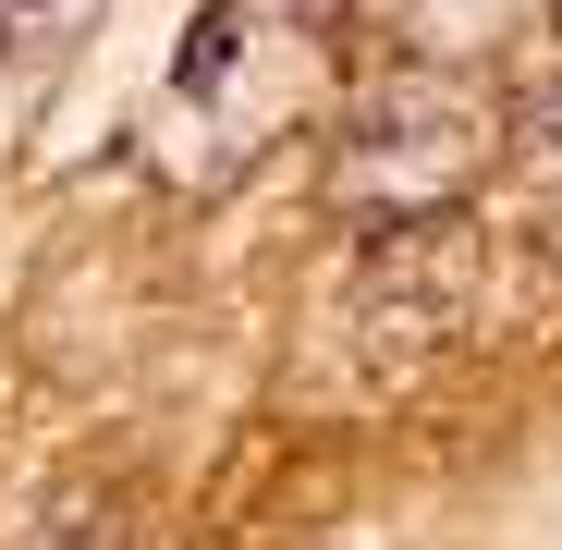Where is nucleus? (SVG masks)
Wrapping results in <instances>:
<instances>
[{
	"label": "nucleus",
	"instance_id": "obj_4",
	"mask_svg": "<svg viewBox=\"0 0 562 550\" xmlns=\"http://www.w3.org/2000/svg\"><path fill=\"white\" fill-rule=\"evenodd\" d=\"M86 13H99V0H0V61H49V49H74Z\"/></svg>",
	"mask_w": 562,
	"mask_h": 550
},
{
	"label": "nucleus",
	"instance_id": "obj_6",
	"mask_svg": "<svg viewBox=\"0 0 562 550\" xmlns=\"http://www.w3.org/2000/svg\"><path fill=\"white\" fill-rule=\"evenodd\" d=\"M490 13H502V0H404L416 37H464V25H490Z\"/></svg>",
	"mask_w": 562,
	"mask_h": 550
},
{
	"label": "nucleus",
	"instance_id": "obj_2",
	"mask_svg": "<svg viewBox=\"0 0 562 550\" xmlns=\"http://www.w3.org/2000/svg\"><path fill=\"white\" fill-rule=\"evenodd\" d=\"M490 171V111L464 99L452 74H380L367 99L330 123V209L355 233H392V221H440L464 209V183Z\"/></svg>",
	"mask_w": 562,
	"mask_h": 550
},
{
	"label": "nucleus",
	"instance_id": "obj_3",
	"mask_svg": "<svg viewBox=\"0 0 562 550\" xmlns=\"http://www.w3.org/2000/svg\"><path fill=\"white\" fill-rule=\"evenodd\" d=\"M490 282H502V257H490V233L464 209L367 233L355 282H342V355L367 380H404V367H428V355L490 330Z\"/></svg>",
	"mask_w": 562,
	"mask_h": 550
},
{
	"label": "nucleus",
	"instance_id": "obj_1",
	"mask_svg": "<svg viewBox=\"0 0 562 550\" xmlns=\"http://www.w3.org/2000/svg\"><path fill=\"white\" fill-rule=\"evenodd\" d=\"M306 49H318V13L306 0H209L196 25H183L171 49V86H159V171L183 183H233L281 111H294V86H306Z\"/></svg>",
	"mask_w": 562,
	"mask_h": 550
},
{
	"label": "nucleus",
	"instance_id": "obj_5",
	"mask_svg": "<svg viewBox=\"0 0 562 550\" xmlns=\"http://www.w3.org/2000/svg\"><path fill=\"white\" fill-rule=\"evenodd\" d=\"M514 159L562 183V61H550V74L526 86V111H514Z\"/></svg>",
	"mask_w": 562,
	"mask_h": 550
}]
</instances>
